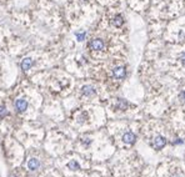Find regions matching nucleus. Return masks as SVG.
Masks as SVG:
<instances>
[{
  "mask_svg": "<svg viewBox=\"0 0 185 177\" xmlns=\"http://www.w3.org/2000/svg\"><path fill=\"white\" fill-rule=\"evenodd\" d=\"M15 109L18 112H24L26 109H28V101L25 99H18L14 104Z\"/></svg>",
  "mask_w": 185,
  "mask_h": 177,
  "instance_id": "nucleus-3",
  "label": "nucleus"
},
{
  "mask_svg": "<svg viewBox=\"0 0 185 177\" xmlns=\"http://www.w3.org/2000/svg\"><path fill=\"white\" fill-rule=\"evenodd\" d=\"M170 177H184V175L181 172H174V173H171Z\"/></svg>",
  "mask_w": 185,
  "mask_h": 177,
  "instance_id": "nucleus-14",
  "label": "nucleus"
},
{
  "mask_svg": "<svg viewBox=\"0 0 185 177\" xmlns=\"http://www.w3.org/2000/svg\"><path fill=\"white\" fill-rule=\"evenodd\" d=\"M123 23H124V19H123L121 15H116V16L113 19V25H115V26H118V28L121 26Z\"/></svg>",
  "mask_w": 185,
  "mask_h": 177,
  "instance_id": "nucleus-9",
  "label": "nucleus"
},
{
  "mask_svg": "<svg viewBox=\"0 0 185 177\" xmlns=\"http://www.w3.org/2000/svg\"><path fill=\"white\" fill-rule=\"evenodd\" d=\"M33 66V59L31 57H25L22 61V69L23 71H28L30 67Z\"/></svg>",
  "mask_w": 185,
  "mask_h": 177,
  "instance_id": "nucleus-8",
  "label": "nucleus"
},
{
  "mask_svg": "<svg viewBox=\"0 0 185 177\" xmlns=\"http://www.w3.org/2000/svg\"><path fill=\"white\" fill-rule=\"evenodd\" d=\"M10 177H16V176L15 175H10Z\"/></svg>",
  "mask_w": 185,
  "mask_h": 177,
  "instance_id": "nucleus-17",
  "label": "nucleus"
},
{
  "mask_svg": "<svg viewBox=\"0 0 185 177\" xmlns=\"http://www.w3.org/2000/svg\"><path fill=\"white\" fill-rule=\"evenodd\" d=\"M40 167V162H39V160L38 159H30L29 161H28V168L30 170V171H36Z\"/></svg>",
  "mask_w": 185,
  "mask_h": 177,
  "instance_id": "nucleus-6",
  "label": "nucleus"
},
{
  "mask_svg": "<svg viewBox=\"0 0 185 177\" xmlns=\"http://www.w3.org/2000/svg\"><path fill=\"white\" fill-rule=\"evenodd\" d=\"M166 145V139L164 136H155L154 137V140H153V147L155 150H161L164 146Z\"/></svg>",
  "mask_w": 185,
  "mask_h": 177,
  "instance_id": "nucleus-1",
  "label": "nucleus"
},
{
  "mask_svg": "<svg viewBox=\"0 0 185 177\" xmlns=\"http://www.w3.org/2000/svg\"><path fill=\"white\" fill-rule=\"evenodd\" d=\"M113 75H114L115 79H119V80H121V79H124L125 75H126V70H125L124 66H118V67H115V69L113 70Z\"/></svg>",
  "mask_w": 185,
  "mask_h": 177,
  "instance_id": "nucleus-5",
  "label": "nucleus"
},
{
  "mask_svg": "<svg viewBox=\"0 0 185 177\" xmlns=\"http://www.w3.org/2000/svg\"><path fill=\"white\" fill-rule=\"evenodd\" d=\"M81 94L84 96H92V95H95V89L91 85H85L81 87Z\"/></svg>",
  "mask_w": 185,
  "mask_h": 177,
  "instance_id": "nucleus-7",
  "label": "nucleus"
},
{
  "mask_svg": "<svg viewBox=\"0 0 185 177\" xmlns=\"http://www.w3.org/2000/svg\"><path fill=\"white\" fill-rule=\"evenodd\" d=\"M181 61H183V65H185V54H184L183 57H181Z\"/></svg>",
  "mask_w": 185,
  "mask_h": 177,
  "instance_id": "nucleus-16",
  "label": "nucleus"
},
{
  "mask_svg": "<svg viewBox=\"0 0 185 177\" xmlns=\"http://www.w3.org/2000/svg\"><path fill=\"white\" fill-rule=\"evenodd\" d=\"M9 115V111L5 106H0V119H4L5 116Z\"/></svg>",
  "mask_w": 185,
  "mask_h": 177,
  "instance_id": "nucleus-12",
  "label": "nucleus"
},
{
  "mask_svg": "<svg viewBox=\"0 0 185 177\" xmlns=\"http://www.w3.org/2000/svg\"><path fill=\"white\" fill-rule=\"evenodd\" d=\"M85 37H86V33H77V39H78V41L85 40Z\"/></svg>",
  "mask_w": 185,
  "mask_h": 177,
  "instance_id": "nucleus-13",
  "label": "nucleus"
},
{
  "mask_svg": "<svg viewBox=\"0 0 185 177\" xmlns=\"http://www.w3.org/2000/svg\"><path fill=\"white\" fill-rule=\"evenodd\" d=\"M180 99H181L183 101H185V91H183V92L180 94Z\"/></svg>",
  "mask_w": 185,
  "mask_h": 177,
  "instance_id": "nucleus-15",
  "label": "nucleus"
},
{
  "mask_svg": "<svg viewBox=\"0 0 185 177\" xmlns=\"http://www.w3.org/2000/svg\"><path fill=\"white\" fill-rule=\"evenodd\" d=\"M89 46H90L91 50L100 51V50L104 49L105 45H104V41L101 40V39H92V40L90 41V44H89Z\"/></svg>",
  "mask_w": 185,
  "mask_h": 177,
  "instance_id": "nucleus-2",
  "label": "nucleus"
},
{
  "mask_svg": "<svg viewBox=\"0 0 185 177\" xmlns=\"http://www.w3.org/2000/svg\"><path fill=\"white\" fill-rule=\"evenodd\" d=\"M68 168L73 170V171H77V170H80V165L75 161V160H71L69 164H68Z\"/></svg>",
  "mask_w": 185,
  "mask_h": 177,
  "instance_id": "nucleus-11",
  "label": "nucleus"
},
{
  "mask_svg": "<svg viewBox=\"0 0 185 177\" xmlns=\"http://www.w3.org/2000/svg\"><path fill=\"white\" fill-rule=\"evenodd\" d=\"M128 107V102L124 100V99H118L116 101V109L119 110H125Z\"/></svg>",
  "mask_w": 185,
  "mask_h": 177,
  "instance_id": "nucleus-10",
  "label": "nucleus"
},
{
  "mask_svg": "<svg viewBox=\"0 0 185 177\" xmlns=\"http://www.w3.org/2000/svg\"><path fill=\"white\" fill-rule=\"evenodd\" d=\"M135 140H136V136L133 133V132H125L124 135H123V141H124V144H126V145H133L134 142H135Z\"/></svg>",
  "mask_w": 185,
  "mask_h": 177,
  "instance_id": "nucleus-4",
  "label": "nucleus"
}]
</instances>
